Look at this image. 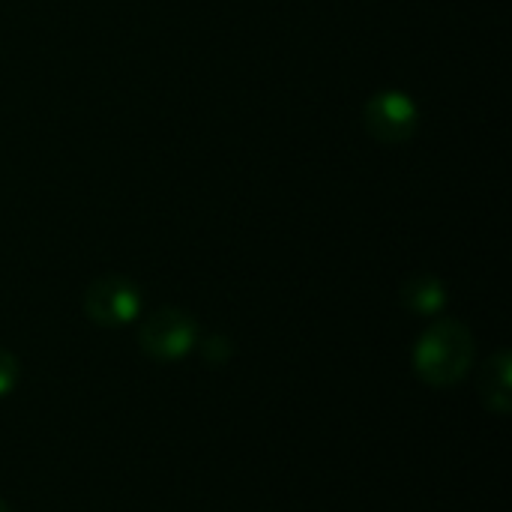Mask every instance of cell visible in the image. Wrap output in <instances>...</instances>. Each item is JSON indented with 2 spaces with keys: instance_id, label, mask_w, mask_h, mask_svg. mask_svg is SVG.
Returning a JSON list of instances; mask_svg holds the SVG:
<instances>
[{
  "instance_id": "1",
  "label": "cell",
  "mask_w": 512,
  "mask_h": 512,
  "mask_svg": "<svg viewBox=\"0 0 512 512\" xmlns=\"http://www.w3.org/2000/svg\"><path fill=\"white\" fill-rule=\"evenodd\" d=\"M474 357V339L459 321H441L423 333L414 348V369L426 384L450 387L465 378Z\"/></svg>"
},
{
  "instance_id": "2",
  "label": "cell",
  "mask_w": 512,
  "mask_h": 512,
  "mask_svg": "<svg viewBox=\"0 0 512 512\" xmlns=\"http://www.w3.org/2000/svg\"><path fill=\"white\" fill-rule=\"evenodd\" d=\"M363 126L378 144H405L420 126V108L405 90H378L363 105Z\"/></svg>"
},
{
  "instance_id": "3",
  "label": "cell",
  "mask_w": 512,
  "mask_h": 512,
  "mask_svg": "<svg viewBox=\"0 0 512 512\" xmlns=\"http://www.w3.org/2000/svg\"><path fill=\"white\" fill-rule=\"evenodd\" d=\"M84 315L99 327H123L135 321L141 309V291L126 276H99L84 291Z\"/></svg>"
},
{
  "instance_id": "4",
  "label": "cell",
  "mask_w": 512,
  "mask_h": 512,
  "mask_svg": "<svg viewBox=\"0 0 512 512\" xmlns=\"http://www.w3.org/2000/svg\"><path fill=\"white\" fill-rule=\"evenodd\" d=\"M195 333H198L195 321L183 309L162 306L144 321L138 342H141L144 354H150L156 360H177L195 345Z\"/></svg>"
},
{
  "instance_id": "5",
  "label": "cell",
  "mask_w": 512,
  "mask_h": 512,
  "mask_svg": "<svg viewBox=\"0 0 512 512\" xmlns=\"http://www.w3.org/2000/svg\"><path fill=\"white\" fill-rule=\"evenodd\" d=\"M447 300V288L441 279L435 276H411L405 285H402V303L411 309V312H420V315H432L444 306Z\"/></svg>"
},
{
  "instance_id": "6",
  "label": "cell",
  "mask_w": 512,
  "mask_h": 512,
  "mask_svg": "<svg viewBox=\"0 0 512 512\" xmlns=\"http://www.w3.org/2000/svg\"><path fill=\"white\" fill-rule=\"evenodd\" d=\"M15 378H18V366H15V357H12L9 351H3V348H0V396L12 390Z\"/></svg>"
},
{
  "instance_id": "7",
  "label": "cell",
  "mask_w": 512,
  "mask_h": 512,
  "mask_svg": "<svg viewBox=\"0 0 512 512\" xmlns=\"http://www.w3.org/2000/svg\"><path fill=\"white\" fill-rule=\"evenodd\" d=\"M0 512H9V507L3 504V498H0Z\"/></svg>"
}]
</instances>
